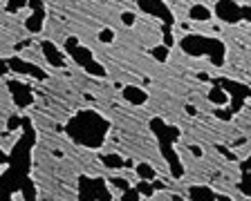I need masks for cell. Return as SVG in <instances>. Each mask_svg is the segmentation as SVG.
Returning a JSON list of instances; mask_svg holds the SVG:
<instances>
[{
  "label": "cell",
  "mask_w": 251,
  "mask_h": 201,
  "mask_svg": "<svg viewBox=\"0 0 251 201\" xmlns=\"http://www.w3.org/2000/svg\"><path fill=\"white\" fill-rule=\"evenodd\" d=\"M110 132V121L97 110H78L68 121V134L74 143L83 148H101L105 134Z\"/></svg>",
  "instance_id": "cell-1"
},
{
  "label": "cell",
  "mask_w": 251,
  "mask_h": 201,
  "mask_svg": "<svg viewBox=\"0 0 251 201\" xmlns=\"http://www.w3.org/2000/svg\"><path fill=\"white\" fill-rule=\"evenodd\" d=\"M179 47H182L186 54H191V56H209L213 65H218V67L225 65L226 49H225V43L218 41V38L188 34V36H184L182 41H179Z\"/></svg>",
  "instance_id": "cell-2"
},
{
  "label": "cell",
  "mask_w": 251,
  "mask_h": 201,
  "mask_svg": "<svg viewBox=\"0 0 251 201\" xmlns=\"http://www.w3.org/2000/svg\"><path fill=\"white\" fill-rule=\"evenodd\" d=\"M68 54L74 58V61L78 63V65L83 67L88 74H92V76H99L103 78L105 74H108V69H105L101 63H97L92 58V54H90V49H85V47L78 45L76 38H68Z\"/></svg>",
  "instance_id": "cell-3"
},
{
  "label": "cell",
  "mask_w": 251,
  "mask_h": 201,
  "mask_svg": "<svg viewBox=\"0 0 251 201\" xmlns=\"http://www.w3.org/2000/svg\"><path fill=\"white\" fill-rule=\"evenodd\" d=\"M215 16H218L222 22H229V25H235V22L245 21L242 7L238 5L235 0H218V2H215Z\"/></svg>",
  "instance_id": "cell-4"
},
{
  "label": "cell",
  "mask_w": 251,
  "mask_h": 201,
  "mask_svg": "<svg viewBox=\"0 0 251 201\" xmlns=\"http://www.w3.org/2000/svg\"><path fill=\"white\" fill-rule=\"evenodd\" d=\"M29 5L34 9V14H29V18L25 21V27L31 34H38L43 29V22H45V7H43L41 0H29Z\"/></svg>",
  "instance_id": "cell-5"
},
{
  "label": "cell",
  "mask_w": 251,
  "mask_h": 201,
  "mask_svg": "<svg viewBox=\"0 0 251 201\" xmlns=\"http://www.w3.org/2000/svg\"><path fill=\"white\" fill-rule=\"evenodd\" d=\"M139 7L146 14H151V16H157V18H164V21H168V22H173V18L168 14V7H166V2L164 0H139Z\"/></svg>",
  "instance_id": "cell-6"
},
{
  "label": "cell",
  "mask_w": 251,
  "mask_h": 201,
  "mask_svg": "<svg viewBox=\"0 0 251 201\" xmlns=\"http://www.w3.org/2000/svg\"><path fill=\"white\" fill-rule=\"evenodd\" d=\"M41 47H43V54H45V58H47V63H50V65H54V67H63V65H65V54H63L61 49L54 45V43L43 41Z\"/></svg>",
  "instance_id": "cell-7"
},
{
  "label": "cell",
  "mask_w": 251,
  "mask_h": 201,
  "mask_svg": "<svg viewBox=\"0 0 251 201\" xmlns=\"http://www.w3.org/2000/svg\"><path fill=\"white\" fill-rule=\"evenodd\" d=\"M124 98H126V103H130V105H144L148 101V94L141 88H137V85H126Z\"/></svg>",
  "instance_id": "cell-8"
},
{
  "label": "cell",
  "mask_w": 251,
  "mask_h": 201,
  "mask_svg": "<svg viewBox=\"0 0 251 201\" xmlns=\"http://www.w3.org/2000/svg\"><path fill=\"white\" fill-rule=\"evenodd\" d=\"M9 88H11V92L16 94V101H18V103L23 105V108L31 105V92L25 88V83L14 81V83H9Z\"/></svg>",
  "instance_id": "cell-9"
},
{
  "label": "cell",
  "mask_w": 251,
  "mask_h": 201,
  "mask_svg": "<svg viewBox=\"0 0 251 201\" xmlns=\"http://www.w3.org/2000/svg\"><path fill=\"white\" fill-rule=\"evenodd\" d=\"M188 199H200V201H215L220 199L218 195L213 192V188L209 186H193L188 190Z\"/></svg>",
  "instance_id": "cell-10"
},
{
  "label": "cell",
  "mask_w": 251,
  "mask_h": 201,
  "mask_svg": "<svg viewBox=\"0 0 251 201\" xmlns=\"http://www.w3.org/2000/svg\"><path fill=\"white\" fill-rule=\"evenodd\" d=\"M209 98H211V103H215L218 108H222V105L229 103V92H226L225 85H213L209 92Z\"/></svg>",
  "instance_id": "cell-11"
},
{
  "label": "cell",
  "mask_w": 251,
  "mask_h": 201,
  "mask_svg": "<svg viewBox=\"0 0 251 201\" xmlns=\"http://www.w3.org/2000/svg\"><path fill=\"white\" fill-rule=\"evenodd\" d=\"M211 9L209 7H204V5H193L191 9H188V18L191 21H198V22H206V21H211Z\"/></svg>",
  "instance_id": "cell-12"
},
{
  "label": "cell",
  "mask_w": 251,
  "mask_h": 201,
  "mask_svg": "<svg viewBox=\"0 0 251 201\" xmlns=\"http://www.w3.org/2000/svg\"><path fill=\"white\" fill-rule=\"evenodd\" d=\"M242 181H245V183H242V192H245V195H251V156L249 159L245 161V165H242Z\"/></svg>",
  "instance_id": "cell-13"
},
{
  "label": "cell",
  "mask_w": 251,
  "mask_h": 201,
  "mask_svg": "<svg viewBox=\"0 0 251 201\" xmlns=\"http://www.w3.org/2000/svg\"><path fill=\"white\" fill-rule=\"evenodd\" d=\"M137 177L144 181H155V170L148 163H139L137 165Z\"/></svg>",
  "instance_id": "cell-14"
},
{
  "label": "cell",
  "mask_w": 251,
  "mask_h": 201,
  "mask_svg": "<svg viewBox=\"0 0 251 201\" xmlns=\"http://www.w3.org/2000/svg\"><path fill=\"white\" fill-rule=\"evenodd\" d=\"M103 163L108 165V168H126L128 161L121 159L119 155H108V156H103Z\"/></svg>",
  "instance_id": "cell-15"
},
{
  "label": "cell",
  "mask_w": 251,
  "mask_h": 201,
  "mask_svg": "<svg viewBox=\"0 0 251 201\" xmlns=\"http://www.w3.org/2000/svg\"><path fill=\"white\" fill-rule=\"evenodd\" d=\"M152 56L157 58V61H168V45H157L152 47Z\"/></svg>",
  "instance_id": "cell-16"
},
{
  "label": "cell",
  "mask_w": 251,
  "mask_h": 201,
  "mask_svg": "<svg viewBox=\"0 0 251 201\" xmlns=\"http://www.w3.org/2000/svg\"><path fill=\"white\" fill-rule=\"evenodd\" d=\"M99 41L101 43H112L115 41V29L112 27H105V29L99 31Z\"/></svg>",
  "instance_id": "cell-17"
},
{
  "label": "cell",
  "mask_w": 251,
  "mask_h": 201,
  "mask_svg": "<svg viewBox=\"0 0 251 201\" xmlns=\"http://www.w3.org/2000/svg\"><path fill=\"white\" fill-rule=\"evenodd\" d=\"M121 21H124V25H135V14H132V11H124V14H121Z\"/></svg>",
  "instance_id": "cell-18"
},
{
  "label": "cell",
  "mask_w": 251,
  "mask_h": 201,
  "mask_svg": "<svg viewBox=\"0 0 251 201\" xmlns=\"http://www.w3.org/2000/svg\"><path fill=\"white\" fill-rule=\"evenodd\" d=\"M25 5H27V0H11L9 9H11V11H16V9H23Z\"/></svg>",
  "instance_id": "cell-19"
},
{
  "label": "cell",
  "mask_w": 251,
  "mask_h": 201,
  "mask_svg": "<svg viewBox=\"0 0 251 201\" xmlns=\"http://www.w3.org/2000/svg\"><path fill=\"white\" fill-rule=\"evenodd\" d=\"M191 152H193L195 156H202V148H195V145H191Z\"/></svg>",
  "instance_id": "cell-20"
}]
</instances>
